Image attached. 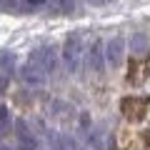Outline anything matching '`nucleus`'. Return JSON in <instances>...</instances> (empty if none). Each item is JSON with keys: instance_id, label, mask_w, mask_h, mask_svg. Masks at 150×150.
Segmentation results:
<instances>
[{"instance_id": "obj_1", "label": "nucleus", "mask_w": 150, "mask_h": 150, "mask_svg": "<svg viewBox=\"0 0 150 150\" xmlns=\"http://www.w3.org/2000/svg\"><path fill=\"white\" fill-rule=\"evenodd\" d=\"M150 108V98H123V103H120V110H123V115L130 120V123H138V120L145 118V110Z\"/></svg>"}, {"instance_id": "obj_2", "label": "nucleus", "mask_w": 150, "mask_h": 150, "mask_svg": "<svg viewBox=\"0 0 150 150\" xmlns=\"http://www.w3.org/2000/svg\"><path fill=\"white\" fill-rule=\"evenodd\" d=\"M20 78H23V83L25 85H30V88H40L45 83V78H48V73H45V68L40 63H35V60H30V63L25 65V68L20 70Z\"/></svg>"}, {"instance_id": "obj_3", "label": "nucleus", "mask_w": 150, "mask_h": 150, "mask_svg": "<svg viewBox=\"0 0 150 150\" xmlns=\"http://www.w3.org/2000/svg\"><path fill=\"white\" fill-rule=\"evenodd\" d=\"M65 63H68L70 73H78L83 65V48H80V40L78 38H70L65 43Z\"/></svg>"}, {"instance_id": "obj_4", "label": "nucleus", "mask_w": 150, "mask_h": 150, "mask_svg": "<svg viewBox=\"0 0 150 150\" xmlns=\"http://www.w3.org/2000/svg\"><path fill=\"white\" fill-rule=\"evenodd\" d=\"M30 60L40 63L45 68V73H55V70H58V55H55L53 48H38L35 53H33Z\"/></svg>"}, {"instance_id": "obj_5", "label": "nucleus", "mask_w": 150, "mask_h": 150, "mask_svg": "<svg viewBox=\"0 0 150 150\" xmlns=\"http://www.w3.org/2000/svg\"><path fill=\"white\" fill-rule=\"evenodd\" d=\"M148 60L145 58H130V70H128V80L133 85H140V83L148 78Z\"/></svg>"}, {"instance_id": "obj_6", "label": "nucleus", "mask_w": 150, "mask_h": 150, "mask_svg": "<svg viewBox=\"0 0 150 150\" xmlns=\"http://www.w3.org/2000/svg\"><path fill=\"white\" fill-rule=\"evenodd\" d=\"M123 50H125V43H123V38H112L110 43H108V63L110 65H120L123 63Z\"/></svg>"}, {"instance_id": "obj_7", "label": "nucleus", "mask_w": 150, "mask_h": 150, "mask_svg": "<svg viewBox=\"0 0 150 150\" xmlns=\"http://www.w3.org/2000/svg\"><path fill=\"white\" fill-rule=\"evenodd\" d=\"M88 65H90V70H95V73H100L103 70V50H100V43H93V48L88 50Z\"/></svg>"}, {"instance_id": "obj_8", "label": "nucleus", "mask_w": 150, "mask_h": 150, "mask_svg": "<svg viewBox=\"0 0 150 150\" xmlns=\"http://www.w3.org/2000/svg\"><path fill=\"white\" fill-rule=\"evenodd\" d=\"M8 123H10V118H8V108H5V105H0V133L8 128Z\"/></svg>"}, {"instance_id": "obj_9", "label": "nucleus", "mask_w": 150, "mask_h": 150, "mask_svg": "<svg viewBox=\"0 0 150 150\" xmlns=\"http://www.w3.org/2000/svg\"><path fill=\"white\" fill-rule=\"evenodd\" d=\"M55 8H60L63 13H68V10L75 8V0H55Z\"/></svg>"}, {"instance_id": "obj_10", "label": "nucleus", "mask_w": 150, "mask_h": 150, "mask_svg": "<svg viewBox=\"0 0 150 150\" xmlns=\"http://www.w3.org/2000/svg\"><path fill=\"white\" fill-rule=\"evenodd\" d=\"M138 50V53H143V50H145V40H143V35H135L133 38V45H130V50Z\"/></svg>"}, {"instance_id": "obj_11", "label": "nucleus", "mask_w": 150, "mask_h": 150, "mask_svg": "<svg viewBox=\"0 0 150 150\" xmlns=\"http://www.w3.org/2000/svg\"><path fill=\"white\" fill-rule=\"evenodd\" d=\"M90 3H95V5H105V3H110V0H90Z\"/></svg>"}, {"instance_id": "obj_12", "label": "nucleus", "mask_w": 150, "mask_h": 150, "mask_svg": "<svg viewBox=\"0 0 150 150\" xmlns=\"http://www.w3.org/2000/svg\"><path fill=\"white\" fill-rule=\"evenodd\" d=\"M145 140H148V143H150V133H145Z\"/></svg>"}]
</instances>
